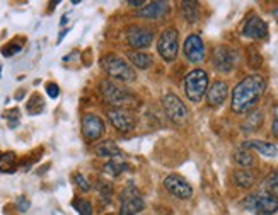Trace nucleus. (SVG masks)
<instances>
[{
  "mask_svg": "<svg viewBox=\"0 0 278 215\" xmlns=\"http://www.w3.org/2000/svg\"><path fill=\"white\" fill-rule=\"evenodd\" d=\"M265 91H266V82L261 75H247L246 79H242L234 87L231 101L232 111L237 115H242L246 111L253 110L260 102Z\"/></svg>",
  "mask_w": 278,
  "mask_h": 215,
  "instance_id": "f257e3e1",
  "label": "nucleus"
},
{
  "mask_svg": "<svg viewBox=\"0 0 278 215\" xmlns=\"http://www.w3.org/2000/svg\"><path fill=\"white\" fill-rule=\"evenodd\" d=\"M169 12V4L168 2H152L149 6H144L136 12L138 17L144 19H150V21H157V19H162L165 14Z\"/></svg>",
  "mask_w": 278,
  "mask_h": 215,
  "instance_id": "dca6fc26",
  "label": "nucleus"
},
{
  "mask_svg": "<svg viewBox=\"0 0 278 215\" xmlns=\"http://www.w3.org/2000/svg\"><path fill=\"white\" fill-rule=\"evenodd\" d=\"M99 192H101V195H102V193H106V197H109L113 190H111V184H109V183H101V184H99Z\"/></svg>",
  "mask_w": 278,
  "mask_h": 215,
  "instance_id": "c9c22d12",
  "label": "nucleus"
},
{
  "mask_svg": "<svg viewBox=\"0 0 278 215\" xmlns=\"http://www.w3.org/2000/svg\"><path fill=\"white\" fill-rule=\"evenodd\" d=\"M24 96V92L21 91V92H17V94H16V97H17V99H21V97Z\"/></svg>",
  "mask_w": 278,
  "mask_h": 215,
  "instance_id": "58836bf2",
  "label": "nucleus"
},
{
  "mask_svg": "<svg viewBox=\"0 0 278 215\" xmlns=\"http://www.w3.org/2000/svg\"><path fill=\"white\" fill-rule=\"evenodd\" d=\"M101 92H102V96L106 97V101H108L109 104L123 106V104H128V102H131L130 92L125 91L123 87L116 86L115 82H111V80L101 82Z\"/></svg>",
  "mask_w": 278,
  "mask_h": 215,
  "instance_id": "6e6552de",
  "label": "nucleus"
},
{
  "mask_svg": "<svg viewBox=\"0 0 278 215\" xmlns=\"http://www.w3.org/2000/svg\"><path fill=\"white\" fill-rule=\"evenodd\" d=\"M164 186L169 193H173L174 197L179 200H189L193 197V188L186 179L181 178L178 174H171L164 179Z\"/></svg>",
  "mask_w": 278,
  "mask_h": 215,
  "instance_id": "1a4fd4ad",
  "label": "nucleus"
},
{
  "mask_svg": "<svg viewBox=\"0 0 278 215\" xmlns=\"http://www.w3.org/2000/svg\"><path fill=\"white\" fill-rule=\"evenodd\" d=\"M165 113L174 123L183 125L188 120V108L184 106V102L179 99L176 94H165L162 99Z\"/></svg>",
  "mask_w": 278,
  "mask_h": 215,
  "instance_id": "0eeeda50",
  "label": "nucleus"
},
{
  "mask_svg": "<svg viewBox=\"0 0 278 215\" xmlns=\"http://www.w3.org/2000/svg\"><path fill=\"white\" fill-rule=\"evenodd\" d=\"M126 169H128V164L121 163V160H118V159H113V160H109V163L104 164V173H108L111 176H120Z\"/></svg>",
  "mask_w": 278,
  "mask_h": 215,
  "instance_id": "393cba45",
  "label": "nucleus"
},
{
  "mask_svg": "<svg viewBox=\"0 0 278 215\" xmlns=\"http://www.w3.org/2000/svg\"><path fill=\"white\" fill-rule=\"evenodd\" d=\"M261 121H263V115H261V113H255V115H251L249 118L246 120V123H242V130H244V131L258 130V126L261 125Z\"/></svg>",
  "mask_w": 278,
  "mask_h": 215,
  "instance_id": "cd10ccee",
  "label": "nucleus"
},
{
  "mask_svg": "<svg viewBox=\"0 0 278 215\" xmlns=\"http://www.w3.org/2000/svg\"><path fill=\"white\" fill-rule=\"evenodd\" d=\"M184 57L191 63H200L205 58V46L198 34H191L184 41Z\"/></svg>",
  "mask_w": 278,
  "mask_h": 215,
  "instance_id": "ddd939ff",
  "label": "nucleus"
},
{
  "mask_svg": "<svg viewBox=\"0 0 278 215\" xmlns=\"http://www.w3.org/2000/svg\"><path fill=\"white\" fill-rule=\"evenodd\" d=\"M178 48H179V36L174 28H169L160 34L159 43H157V51L159 55L164 58L165 62H174L178 57Z\"/></svg>",
  "mask_w": 278,
  "mask_h": 215,
  "instance_id": "423d86ee",
  "label": "nucleus"
},
{
  "mask_svg": "<svg viewBox=\"0 0 278 215\" xmlns=\"http://www.w3.org/2000/svg\"><path fill=\"white\" fill-rule=\"evenodd\" d=\"M273 16H275V17L278 19V9H275V11H273Z\"/></svg>",
  "mask_w": 278,
  "mask_h": 215,
  "instance_id": "ea45409f",
  "label": "nucleus"
},
{
  "mask_svg": "<svg viewBox=\"0 0 278 215\" xmlns=\"http://www.w3.org/2000/svg\"><path fill=\"white\" fill-rule=\"evenodd\" d=\"M102 67L108 72L111 77L123 82H133L136 79L135 72L131 70V67L126 63L123 58L116 57V55H108L102 58Z\"/></svg>",
  "mask_w": 278,
  "mask_h": 215,
  "instance_id": "39448f33",
  "label": "nucleus"
},
{
  "mask_svg": "<svg viewBox=\"0 0 278 215\" xmlns=\"http://www.w3.org/2000/svg\"><path fill=\"white\" fill-rule=\"evenodd\" d=\"M234 183L237 184L239 188H249L255 183V176H253L247 169H237L234 173Z\"/></svg>",
  "mask_w": 278,
  "mask_h": 215,
  "instance_id": "4be33fe9",
  "label": "nucleus"
},
{
  "mask_svg": "<svg viewBox=\"0 0 278 215\" xmlns=\"http://www.w3.org/2000/svg\"><path fill=\"white\" fill-rule=\"evenodd\" d=\"M16 205H17V208L21 210V212H26V210L31 207V203H29V200L26 198V197H19L17 198V202H16Z\"/></svg>",
  "mask_w": 278,
  "mask_h": 215,
  "instance_id": "f704fd0d",
  "label": "nucleus"
},
{
  "mask_svg": "<svg viewBox=\"0 0 278 215\" xmlns=\"http://www.w3.org/2000/svg\"><path fill=\"white\" fill-rule=\"evenodd\" d=\"M22 50V46L19 45L17 41H12V43H9V45H6L2 48V55L4 57H12V55H16V53H19Z\"/></svg>",
  "mask_w": 278,
  "mask_h": 215,
  "instance_id": "c756f323",
  "label": "nucleus"
},
{
  "mask_svg": "<svg viewBox=\"0 0 278 215\" xmlns=\"http://www.w3.org/2000/svg\"><path fill=\"white\" fill-rule=\"evenodd\" d=\"M234 160L241 166V168H249L255 163V159H253V155L247 152V149H239L236 150V154H234Z\"/></svg>",
  "mask_w": 278,
  "mask_h": 215,
  "instance_id": "a878e982",
  "label": "nucleus"
},
{
  "mask_svg": "<svg viewBox=\"0 0 278 215\" xmlns=\"http://www.w3.org/2000/svg\"><path fill=\"white\" fill-rule=\"evenodd\" d=\"M181 11H183V16H184L186 21H189V22H197L198 21L200 11H198V4L197 2H183L181 4Z\"/></svg>",
  "mask_w": 278,
  "mask_h": 215,
  "instance_id": "b1692460",
  "label": "nucleus"
},
{
  "mask_svg": "<svg viewBox=\"0 0 278 215\" xmlns=\"http://www.w3.org/2000/svg\"><path fill=\"white\" fill-rule=\"evenodd\" d=\"M126 40H128V45L131 48H147L152 45L154 41V34L150 29H145V28H140V26H131L126 33Z\"/></svg>",
  "mask_w": 278,
  "mask_h": 215,
  "instance_id": "9d476101",
  "label": "nucleus"
},
{
  "mask_svg": "<svg viewBox=\"0 0 278 215\" xmlns=\"http://www.w3.org/2000/svg\"><path fill=\"white\" fill-rule=\"evenodd\" d=\"M128 58H130L131 63H133L135 67L142 68V70H145V68H149L150 65H152V57L147 55V53H140V51H130Z\"/></svg>",
  "mask_w": 278,
  "mask_h": 215,
  "instance_id": "5701e85b",
  "label": "nucleus"
},
{
  "mask_svg": "<svg viewBox=\"0 0 278 215\" xmlns=\"http://www.w3.org/2000/svg\"><path fill=\"white\" fill-rule=\"evenodd\" d=\"M109 121L113 123V126L120 131H130L135 128V116L126 110H121V108H115V110H109L108 113Z\"/></svg>",
  "mask_w": 278,
  "mask_h": 215,
  "instance_id": "9b49d317",
  "label": "nucleus"
},
{
  "mask_svg": "<svg viewBox=\"0 0 278 215\" xmlns=\"http://www.w3.org/2000/svg\"><path fill=\"white\" fill-rule=\"evenodd\" d=\"M17 168V157L14 152L0 154V173H14Z\"/></svg>",
  "mask_w": 278,
  "mask_h": 215,
  "instance_id": "412c9836",
  "label": "nucleus"
},
{
  "mask_svg": "<svg viewBox=\"0 0 278 215\" xmlns=\"http://www.w3.org/2000/svg\"><path fill=\"white\" fill-rule=\"evenodd\" d=\"M213 67L220 72H231L234 67V62H236V55L229 50L226 46H218L215 51H213Z\"/></svg>",
  "mask_w": 278,
  "mask_h": 215,
  "instance_id": "2eb2a0df",
  "label": "nucleus"
},
{
  "mask_svg": "<svg viewBox=\"0 0 278 215\" xmlns=\"http://www.w3.org/2000/svg\"><path fill=\"white\" fill-rule=\"evenodd\" d=\"M263 188H265L266 195L278 200V169L271 171V173L266 176L265 183H263Z\"/></svg>",
  "mask_w": 278,
  "mask_h": 215,
  "instance_id": "aec40b11",
  "label": "nucleus"
},
{
  "mask_svg": "<svg viewBox=\"0 0 278 215\" xmlns=\"http://www.w3.org/2000/svg\"><path fill=\"white\" fill-rule=\"evenodd\" d=\"M45 110V101L41 99L40 94H34L31 97V101L27 102V113L31 115H40L41 111Z\"/></svg>",
  "mask_w": 278,
  "mask_h": 215,
  "instance_id": "bb28decb",
  "label": "nucleus"
},
{
  "mask_svg": "<svg viewBox=\"0 0 278 215\" xmlns=\"http://www.w3.org/2000/svg\"><path fill=\"white\" fill-rule=\"evenodd\" d=\"M242 205H244L246 210L256 215H273L278 212V200L265 193L249 195V197H246Z\"/></svg>",
  "mask_w": 278,
  "mask_h": 215,
  "instance_id": "7ed1b4c3",
  "label": "nucleus"
},
{
  "mask_svg": "<svg viewBox=\"0 0 278 215\" xmlns=\"http://www.w3.org/2000/svg\"><path fill=\"white\" fill-rule=\"evenodd\" d=\"M208 89V74L202 68H194L184 79V92L186 97L193 102H200Z\"/></svg>",
  "mask_w": 278,
  "mask_h": 215,
  "instance_id": "f03ea898",
  "label": "nucleus"
},
{
  "mask_svg": "<svg viewBox=\"0 0 278 215\" xmlns=\"http://www.w3.org/2000/svg\"><path fill=\"white\" fill-rule=\"evenodd\" d=\"M145 202L142 198V193L135 184H128L123 192L120 193V215H135L140 210H144Z\"/></svg>",
  "mask_w": 278,
  "mask_h": 215,
  "instance_id": "20e7f679",
  "label": "nucleus"
},
{
  "mask_svg": "<svg viewBox=\"0 0 278 215\" xmlns=\"http://www.w3.org/2000/svg\"><path fill=\"white\" fill-rule=\"evenodd\" d=\"M82 131H84V137L87 140L94 142L97 139H101L102 131H104V123H102L99 116L89 113L82 118Z\"/></svg>",
  "mask_w": 278,
  "mask_h": 215,
  "instance_id": "4468645a",
  "label": "nucleus"
},
{
  "mask_svg": "<svg viewBox=\"0 0 278 215\" xmlns=\"http://www.w3.org/2000/svg\"><path fill=\"white\" fill-rule=\"evenodd\" d=\"M227 94H229V89H227L226 82L215 80L207 89V101L210 106H220V104H224V101L227 99Z\"/></svg>",
  "mask_w": 278,
  "mask_h": 215,
  "instance_id": "f3484780",
  "label": "nucleus"
},
{
  "mask_svg": "<svg viewBox=\"0 0 278 215\" xmlns=\"http://www.w3.org/2000/svg\"><path fill=\"white\" fill-rule=\"evenodd\" d=\"M130 6H133V7H140V6H145V2L144 0H130Z\"/></svg>",
  "mask_w": 278,
  "mask_h": 215,
  "instance_id": "e433bc0d",
  "label": "nucleus"
},
{
  "mask_svg": "<svg viewBox=\"0 0 278 215\" xmlns=\"http://www.w3.org/2000/svg\"><path fill=\"white\" fill-rule=\"evenodd\" d=\"M74 207L79 210L80 215H92V205L87 200H75Z\"/></svg>",
  "mask_w": 278,
  "mask_h": 215,
  "instance_id": "c85d7f7f",
  "label": "nucleus"
},
{
  "mask_svg": "<svg viewBox=\"0 0 278 215\" xmlns=\"http://www.w3.org/2000/svg\"><path fill=\"white\" fill-rule=\"evenodd\" d=\"M7 120H9V126H11V128H16V126L19 125V110L17 108H14V110L9 111Z\"/></svg>",
  "mask_w": 278,
  "mask_h": 215,
  "instance_id": "7c9ffc66",
  "label": "nucleus"
},
{
  "mask_svg": "<svg viewBox=\"0 0 278 215\" xmlns=\"http://www.w3.org/2000/svg\"><path fill=\"white\" fill-rule=\"evenodd\" d=\"M242 149H255L261 155H265V157H275L278 154V149L275 144H271V142H263V140H247V142H244Z\"/></svg>",
  "mask_w": 278,
  "mask_h": 215,
  "instance_id": "a211bd4d",
  "label": "nucleus"
},
{
  "mask_svg": "<svg viewBox=\"0 0 278 215\" xmlns=\"http://www.w3.org/2000/svg\"><path fill=\"white\" fill-rule=\"evenodd\" d=\"M96 154L99 155V157H108V159L121 157V150L118 149V145H116L113 140H106V142H102V144L97 145Z\"/></svg>",
  "mask_w": 278,
  "mask_h": 215,
  "instance_id": "6ab92c4d",
  "label": "nucleus"
},
{
  "mask_svg": "<svg viewBox=\"0 0 278 215\" xmlns=\"http://www.w3.org/2000/svg\"><path fill=\"white\" fill-rule=\"evenodd\" d=\"M75 183H77V186L82 190V192H89V190H91V183L87 181V179L80 173L75 174Z\"/></svg>",
  "mask_w": 278,
  "mask_h": 215,
  "instance_id": "2f4dec72",
  "label": "nucleus"
},
{
  "mask_svg": "<svg viewBox=\"0 0 278 215\" xmlns=\"http://www.w3.org/2000/svg\"><path fill=\"white\" fill-rule=\"evenodd\" d=\"M271 133L278 139V104L273 106V121H271Z\"/></svg>",
  "mask_w": 278,
  "mask_h": 215,
  "instance_id": "473e14b6",
  "label": "nucleus"
},
{
  "mask_svg": "<svg viewBox=\"0 0 278 215\" xmlns=\"http://www.w3.org/2000/svg\"><path fill=\"white\" fill-rule=\"evenodd\" d=\"M46 94L50 96L51 99H55V97H58V94H60V89H58L57 84L50 82V84H46Z\"/></svg>",
  "mask_w": 278,
  "mask_h": 215,
  "instance_id": "72a5a7b5",
  "label": "nucleus"
},
{
  "mask_svg": "<svg viewBox=\"0 0 278 215\" xmlns=\"http://www.w3.org/2000/svg\"><path fill=\"white\" fill-rule=\"evenodd\" d=\"M68 33V29H63V31H62V34H60V36H58V43H60L62 40H63V38H65V34Z\"/></svg>",
  "mask_w": 278,
  "mask_h": 215,
  "instance_id": "4c0bfd02",
  "label": "nucleus"
},
{
  "mask_svg": "<svg viewBox=\"0 0 278 215\" xmlns=\"http://www.w3.org/2000/svg\"><path fill=\"white\" fill-rule=\"evenodd\" d=\"M242 34L251 40H265L268 36V24L260 16H251L242 28Z\"/></svg>",
  "mask_w": 278,
  "mask_h": 215,
  "instance_id": "f8f14e48",
  "label": "nucleus"
}]
</instances>
